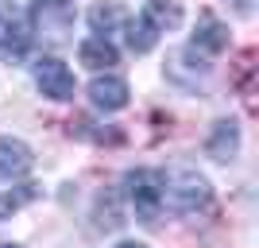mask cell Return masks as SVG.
<instances>
[{
	"label": "cell",
	"instance_id": "1",
	"mask_svg": "<svg viewBox=\"0 0 259 248\" xmlns=\"http://www.w3.org/2000/svg\"><path fill=\"white\" fill-rule=\"evenodd\" d=\"M159 183H162V205L174 214H194L209 202V179L197 167L174 163V167H166V174H159Z\"/></svg>",
	"mask_w": 259,
	"mask_h": 248
},
{
	"label": "cell",
	"instance_id": "2",
	"mask_svg": "<svg viewBox=\"0 0 259 248\" xmlns=\"http://www.w3.org/2000/svg\"><path fill=\"white\" fill-rule=\"evenodd\" d=\"M124 186H128V198L136 205V217L140 221H155L162 209V183H159V171H128L124 174Z\"/></svg>",
	"mask_w": 259,
	"mask_h": 248
},
{
	"label": "cell",
	"instance_id": "3",
	"mask_svg": "<svg viewBox=\"0 0 259 248\" xmlns=\"http://www.w3.org/2000/svg\"><path fill=\"white\" fill-rule=\"evenodd\" d=\"M35 86L51 101H70L74 97V74H70V66H66L62 58H54V54H47V58L35 62Z\"/></svg>",
	"mask_w": 259,
	"mask_h": 248
},
{
	"label": "cell",
	"instance_id": "4",
	"mask_svg": "<svg viewBox=\"0 0 259 248\" xmlns=\"http://www.w3.org/2000/svg\"><path fill=\"white\" fill-rule=\"evenodd\" d=\"M74 27V4L70 0H35V31L62 43L66 31Z\"/></svg>",
	"mask_w": 259,
	"mask_h": 248
},
{
	"label": "cell",
	"instance_id": "5",
	"mask_svg": "<svg viewBox=\"0 0 259 248\" xmlns=\"http://www.w3.org/2000/svg\"><path fill=\"white\" fill-rule=\"evenodd\" d=\"M31 148L23 140H16V136H0V179L4 183H12V179H23V174L31 171Z\"/></svg>",
	"mask_w": 259,
	"mask_h": 248
},
{
	"label": "cell",
	"instance_id": "6",
	"mask_svg": "<svg viewBox=\"0 0 259 248\" xmlns=\"http://www.w3.org/2000/svg\"><path fill=\"white\" fill-rule=\"evenodd\" d=\"M89 101L105 113H116V109L128 105V82L116 74H105V78H93L89 82Z\"/></svg>",
	"mask_w": 259,
	"mask_h": 248
},
{
	"label": "cell",
	"instance_id": "7",
	"mask_svg": "<svg viewBox=\"0 0 259 248\" xmlns=\"http://www.w3.org/2000/svg\"><path fill=\"white\" fill-rule=\"evenodd\" d=\"M205 151L221 163L236 159V151H240V124L236 120H217L213 132H209V140H205Z\"/></svg>",
	"mask_w": 259,
	"mask_h": 248
},
{
	"label": "cell",
	"instance_id": "8",
	"mask_svg": "<svg viewBox=\"0 0 259 248\" xmlns=\"http://www.w3.org/2000/svg\"><path fill=\"white\" fill-rule=\"evenodd\" d=\"M194 47L197 51H225L228 47V27L217 20L213 12H201L197 16V27H194Z\"/></svg>",
	"mask_w": 259,
	"mask_h": 248
},
{
	"label": "cell",
	"instance_id": "9",
	"mask_svg": "<svg viewBox=\"0 0 259 248\" xmlns=\"http://www.w3.org/2000/svg\"><path fill=\"white\" fill-rule=\"evenodd\" d=\"M77 58L89 70H108V66H116V47L108 43L105 35H93V39H85V43L77 47Z\"/></svg>",
	"mask_w": 259,
	"mask_h": 248
},
{
	"label": "cell",
	"instance_id": "10",
	"mask_svg": "<svg viewBox=\"0 0 259 248\" xmlns=\"http://www.w3.org/2000/svg\"><path fill=\"white\" fill-rule=\"evenodd\" d=\"M140 16L151 23L155 31H174V27L182 23V8H178L174 0H147Z\"/></svg>",
	"mask_w": 259,
	"mask_h": 248
},
{
	"label": "cell",
	"instance_id": "11",
	"mask_svg": "<svg viewBox=\"0 0 259 248\" xmlns=\"http://www.w3.org/2000/svg\"><path fill=\"white\" fill-rule=\"evenodd\" d=\"M124 23H128V16H124V8H120V4H112V0H105V4H93V8H89V27H93L97 35H105V39H108L112 31H120Z\"/></svg>",
	"mask_w": 259,
	"mask_h": 248
},
{
	"label": "cell",
	"instance_id": "12",
	"mask_svg": "<svg viewBox=\"0 0 259 248\" xmlns=\"http://www.w3.org/2000/svg\"><path fill=\"white\" fill-rule=\"evenodd\" d=\"M155 39H159V31H155L143 16H136V20L128 23V47H132L136 54H147V51L155 47Z\"/></svg>",
	"mask_w": 259,
	"mask_h": 248
},
{
	"label": "cell",
	"instance_id": "13",
	"mask_svg": "<svg viewBox=\"0 0 259 248\" xmlns=\"http://www.w3.org/2000/svg\"><path fill=\"white\" fill-rule=\"evenodd\" d=\"M27 43H31V39H27V31H23V27H8V31H4V39H0V54H4V58H12V62H20L23 54H27Z\"/></svg>",
	"mask_w": 259,
	"mask_h": 248
},
{
	"label": "cell",
	"instance_id": "14",
	"mask_svg": "<svg viewBox=\"0 0 259 248\" xmlns=\"http://www.w3.org/2000/svg\"><path fill=\"white\" fill-rule=\"evenodd\" d=\"M120 248H147V244H140V240H124Z\"/></svg>",
	"mask_w": 259,
	"mask_h": 248
},
{
	"label": "cell",
	"instance_id": "15",
	"mask_svg": "<svg viewBox=\"0 0 259 248\" xmlns=\"http://www.w3.org/2000/svg\"><path fill=\"white\" fill-rule=\"evenodd\" d=\"M0 248H23V244H0Z\"/></svg>",
	"mask_w": 259,
	"mask_h": 248
}]
</instances>
